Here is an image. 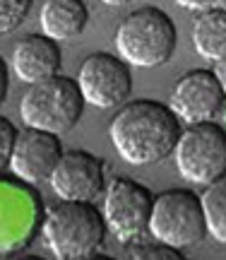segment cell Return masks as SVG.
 <instances>
[{
    "mask_svg": "<svg viewBox=\"0 0 226 260\" xmlns=\"http://www.w3.org/2000/svg\"><path fill=\"white\" fill-rule=\"evenodd\" d=\"M19 130L15 128V123L0 116V171L10 167V157H12V147H15V140H17Z\"/></svg>",
    "mask_w": 226,
    "mask_h": 260,
    "instance_id": "obj_19",
    "label": "cell"
},
{
    "mask_svg": "<svg viewBox=\"0 0 226 260\" xmlns=\"http://www.w3.org/2000/svg\"><path fill=\"white\" fill-rule=\"evenodd\" d=\"M63 68V48L60 41L48 34H27L17 41L12 51V70L22 82H39Z\"/></svg>",
    "mask_w": 226,
    "mask_h": 260,
    "instance_id": "obj_13",
    "label": "cell"
},
{
    "mask_svg": "<svg viewBox=\"0 0 226 260\" xmlns=\"http://www.w3.org/2000/svg\"><path fill=\"white\" fill-rule=\"evenodd\" d=\"M193 44L202 58L221 60L226 58V10L224 5L200 10L193 24Z\"/></svg>",
    "mask_w": 226,
    "mask_h": 260,
    "instance_id": "obj_15",
    "label": "cell"
},
{
    "mask_svg": "<svg viewBox=\"0 0 226 260\" xmlns=\"http://www.w3.org/2000/svg\"><path fill=\"white\" fill-rule=\"evenodd\" d=\"M8 92H10V70H8L5 58L0 56V106L8 99Z\"/></svg>",
    "mask_w": 226,
    "mask_h": 260,
    "instance_id": "obj_21",
    "label": "cell"
},
{
    "mask_svg": "<svg viewBox=\"0 0 226 260\" xmlns=\"http://www.w3.org/2000/svg\"><path fill=\"white\" fill-rule=\"evenodd\" d=\"M63 152L65 149H63L60 135L27 125L24 130L17 133L12 157H10V169L24 183L41 186V183H48V178L53 174V169L58 167Z\"/></svg>",
    "mask_w": 226,
    "mask_h": 260,
    "instance_id": "obj_11",
    "label": "cell"
},
{
    "mask_svg": "<svg viewBox=\"0 0 226 260\" xmlns=\"http://www.w3.org/2000/svg\"><path fill=\"white\" fill-rule=\"evenodd\" d=\"M77 84L87 104L96 109H116L132 92V70L118 53L96 51L82 60Z\"/></svg>",
    "mask_w": 226,
    "mask_h": 260,
    "instance_id": "obj_8",
    "label": "cell"
},
{
    "mask_svg": "<svg viewBox=\"0 0 226 260\" xmlns=\"http://www.w3.org/2000/svg\"><path fill=\"white\" fill-rule=\"evenodd\" d=\"M34 0H0V37L12 34L27 22Z\"/></svg>",
    "mask_w": 226,
    "mask_h": 260,
    "instance_id": "obj_17",
    "label": "cell"
},
{
    "mask_svg": "<svg viewBox=\"0 0 226 260\" xmlns=\"http://www.w3.org/2000/svg\"><path fill=\"white\" fill-rule=\"evenodd\" d=\"M39 198L15 181L0 178V253L27 246L36 232Z\"/></svg>",
    "mask_w": 226,
    "mask_h": 260,
    "instance_id": "obj_12",
    "label": "cell"
},
{
    "mask_svg": "<svg viewBox=\"0 0 226 260\" xmlns=\"http://www.w3.org/2000/svg\"><path fill=\"white\" fill-rule=\"evenodd\" d=\"M226 89L224 82L214 70L193 68L173 84L169 96L171 111L180 118V123H200L214 121L224 111Z\"/></svg>",
    "mask_w": 226,
    "mask_h": 260,
    "instance_id": "obj_9",
    "label": "cell"
},
{
    "mask_svg": "<svg viewBox=\"0 0 226 260\" xmlns=\"http://www.w3.org/2000/svg\"><path fill=\"white\" fill-rule=\"evenodd\" d=\"M130 258L137 260H185V253L180 248H173L169 243H137V248L128 253Z\"/></svg>",
    "mask_w": 226,
    "mask_h": 260,
    "instance_id": "obj_18",
    "label": "cell"
},
{
    "mask_svg": "<svg viewBox=\"0 0 226 260\" xmlns=\"http://www.w3.org/2000/svg\"><path fill=\"white\" fill-rule=\"evenodd\" d=\"M41 234L48 248L60 260L94 258L104 246L106 219L94 200H65L46 207Z\"/></svg>",
    "mask_w": 226,
    "mask_h": 260,
    "instance_id": "obj_2",
    "label": "cell"
},
{
    "mask_svg": "<svg viewBox=\"0 0 226 260\" xmlns=\"http://www.w3.org/2000/svg\"><path fill=\"white\" fill-rule=\"evenodd\" d=\"M147 229L161 243L173 248H193L207 239V224L200 195L188 188H171L154 198Z\"/></svg>",
    "mask_w": 226,
    "mask_h": 260,
    "instance_id": "obj_5",
    "label": "cell"
},
{
    "mask_svg": "<svg viewBox=\"0 0 226 260\" xmlns=\"http://www.w3.org/2000/svg\"><path fill=\"white\" fill-rule=\"evenodd\" d=\"M154 195L140 181L128 176H116L104 188V219L123 243L135 241L149 224Z\"/></svg>",
    "mask_w": 226,
    "mask_h": 260,
    "instance_id": "obj_7",
    "label": "cell"
},
{
    "mask_svg": "<svg viewBox=\"0 0 226 260\" xmlns=\"http://www.w3.org/2000/svg\"><path fill=\"white\" fill-rule=\"evenodd\" d=\"M58 198L96 200L106 188V161L87 149H67L48 178Z\"/></svg>",
    "mask_w": 226,
    "mask_h": 260,
    "instance_id": "obj_10",
    "label": "cell"
},
{
    "mask_svg": "<svg viewBox=\"0 0 226 260\" xmlns=\"http://www.w3.org/2000/svg\"><path fill=\"white\" fill-rule=\"evenodd\" d=\"M101 3L113 5V8H121V5H128V3H132V0H101Z\"/></svg>",
    "mask_w": 226,
    "mask_h": 260,
    "instance_id": "obj_22",
    "label": "cell"
},
{
    "mask_svg": "<svg viewBox=\"0 0 226 260\" xmlns=\"http://www.w3.org/2000/svg\"><path fill=\"white\" fill-rule=\"evenodd\" d=\"M87 24L89 8L85 0H46L41 8V31L56 41L82 37Z\"/></svg>",
    "mask_w": 226,
    "mask_h": 260,
    "instance_id": "obj_14",
    "label": "cell"
},
{
    "mask_svg": "<svg viewBox=\"0 0 226 260\" xmlns=\"http://www.w3.org/2000/svg\"><path fill=\"white\" fill-rule=\"evenodd\" d=\"M178 174L188 183L207 186L226 174V133L217 121L190 123L173 147Z\"/></svg>",
    "mask_w": 226,
    "mask_h": 260,
    "instance_id": "obj_6",
    "label": "cell"
},
{
    "mask_svg": "<svg viewBox=\"0 0 226 260\" xmlns=\"http://www.w3.org/2000/svg\"><path fill=\"white\" fill-rule=\"evenodd\" d=\"M207 234H212L219 243L226 241V176L214 178L207 183L205 193L200 195Z\"/></svg>",
    "mask_w": 226,
    "mask_h": 260,
    "instance_id": "obj_16",
    "label": "cell"
},
{
    "mask_svg": "<svg viewBox=\"0 0 226 260\" xmlns=\"http://www.w3.org/2000/svg\"><path fill=\"white\" fill-rule=\"evenodd\" d=\"M113 44L128 65L161 68L176 53L178 29L169 12L157 5H142L118 22Z\"/></svg>",
    "mask_w": 226,
    "mask_h": 260,
    "instance_id": "obj_3",
    "label": "cell"
},
{
    "mask_svg": "<svg viewBox=\"0 0 226 260\" xmlns=\"http://www.w3.org/2000/svg\"><path fill=\"white\" fill-rule=\"evenodd\" d=\"M176 5L185 10H193V12H200V10H209V8H219L224 5V0H176Z\"/></svg>",
    "mask_w": 226,
    "mask_h": 260,
    "instance_id": "obj_20",
    "label": "cell"
},
{
    "mask_svg": "<svg viewBox=\"0 0 226 260\" xmlns=\"http://www.w3.org/2000/svg\"><path fill=\"white\" fill-rule=\"evenodd\" d=\"M183 123L169 104L137 99L118 106L108 123V138L116 152L132 167L159 164L173 154Z\"/></svg>",
    "mask_w": 226,
    "mask_h": 260,
    "instance_id": "obj_1",
    "label": "cell"
},
{
    "mask_svg": "<svg viewBox=\"0 0 226 260\" xmlns=\"http://www.w3.org/2000/svg\"><path fill=\"white\" fill-rule=\"evenodd\" d=\"M85 106L87 102L75 77L56 73L29 84L19 102V116L29 128L65 135L82 121Z\"/></svg>",
    "mask_w": 226,
    "mask_h": 260,
    "instance_id": "obj_4",
    "label": "cell"
}]
</instances>
